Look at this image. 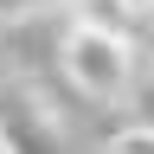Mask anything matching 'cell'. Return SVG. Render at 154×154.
<instances>
[{
	"label": "cell",
	"instance_id": "cell-3",
	"mask_svg": "<svg viewBox=\"0 0 154 154\" xmlns=\"http://www.w3.org/2000/svg\"><path fill=\"white\" fill-rule=\"evenodd\" d=\"M109 154H154V128H148V122H141V128H122V135L109 141Z\"/></svg>",
	"mask_w": 154,
	"mask_h": 154
},
{
	"label": "cell",
	"instance_id": "cell-4",
	"mask_svg": "<svg viewBox=\"0 0 154 154\" xmlns=\"http://www.w3.org/2000/svg\"><path fill=\"white\" fill-rule=\"evenodd\" d=\"M19 7H38V0H0V13H19Z\"/></svg>",
	"mask_w": 154,
	"mask_h": 154
},
{
	"label": "cell",
	"instance_id": "cell-2",
	"mask_svg": "<svg viewBox=\"0 0 154 154\" xmlns=\"http://www.w3.org/2000/svg\"><path fill=\"white\" fill-rule=\"evenodd\" d=\"M0 154H58V135L38 109L0 96Z\"/></svg>",
	"mask_w": 154,
	"mask_h": 154
},
{
	"label": "cell",
	"instance_id": "cell-5",
	"mask_svg": "<svg viewBox=\"0 0 154 154\" xmlns=\"http://www.w3.org/2000/svg\"><path fill=\"white\" fill-rule=\"evenodd\" d=\"M128 7H135V13H154V0H128Z\"/></svg>",
	"mask_w": 154,
	"mask_h": 154
},
{
	"label": "cell",
	"instance_id": "cell-1",
	"mask_svg": "<svg viewBox=\"0 0 154 154\" xmlns=\"http://www.w3.org/2000/svg\"><path fill=\"white\" fill-rule=\"evenodd\" d=\"M128 38L116 26H96V19H77L71 38H64V71L71 84L90 96V103H116V96L128 90Z\"/></svg>",
	"mask_w": 154,
	"mask_h": 154
}]
</instances>
